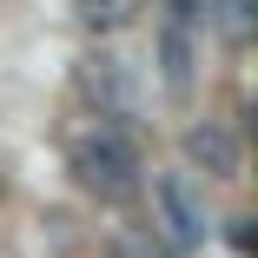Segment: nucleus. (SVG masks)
Returning <instances> with one entry per match:
<instances>
[{
    "instance_id": "nucleus-8",
    "label": "nucleus",
    "mask_w": 258,
    "mask_h": 258,
    "mask_svg": "<svg viewBox=\"0 0 258 258\" xmlns=\"http://www.w3.org/2000/svg\"><path fill=\"white\" fill-rule=\"evenodd\" d=\"M113 258H172V245H159L152 232H119V245H113Z\"/></svg>"
},
{
    "instance_id": "nucleus-5",
    "label": "nucleus",
    "mask_w": 258,
    "mask_h": 258,
    "mask_svg": "<svg viewBox=\"0 0 258 258\" xmlns=\"http://www.w3.org/2000/svg\"><path fill=\"white\" fill-rule=\"evenodd\" d=\"M159 67H166V86H172V93H192V27H185V20H166V33H159Z\"/></svg>"
},
{
    "instance_id": "nucleus-7",
    "label": "nucleus",
    "mask_w": 258,
    "mask_h": 258,
    "mask_svg": "<svg viewBox=\"0 0 258 258\" xmlns=\"http://www.w3.org/2000/svg\"><path fill=\"white\" fill-rule=\"evenodd\" d=\"M212 14H225V40H251V0H212Z\"/></svg>"
},
{
    "instance_id": "nucleus-3",
    "label": "nucleus",
    "mask_w": 258,
    "mask_h": 258,
    "mask_svg": "<svg viewBox=\"0 0 258 258\" xmlns=\"http://www.w3.org/2000/svg\"><path fill=\"white\" fill-rule=\"evenodd\" d=\"M152 199H159V219H166V245L172 251H192V245H205V205H199V192H192V179L185 172H159L152 179Z\"/></svg>"
},
{
    "instance_id": "nucleus-2",
    "label": "nucleus",
    "mask_w": 258,
    "mask_h": 258,
    "mask_svg": "<svg viewBox=\"0 0 258 258\" xmlns=\"http://www.w3.org/2000/svg\"><path fill=\"white\" fill-rule=\"evenodd\" d=\"M80 99L99 113V119H113V126H126L133 113H139V93H133V73L113 60V53H86L80 60Z\"/></svg>"
},
{
    "instance_id": "nucleus-6",
    "label": "nucleus",
    "mask_w": 258,
    "mask_h": 258,
    "mask_svg": "<svg viewBox=\"0 0 258 258\" xmlns=\"http://www.w3.org/2000/svg\"><path fill=\"white\" fill-rule=\"evenodd\" d=\"M133 14H139V0H80V20L93 33H119V27H133Z\"/></svg>"
},
{
    "instance_id": "nucleus-10",
    "label": "nucleus",
    "mask_w": 258,
    "mask_h": 258,
    "mask_svg": "<svg viewBox=\"0 0 258 258\" xmlns=\"http://www.w3.org/2000/svg\"><path fill=\"white\" fill-rule=\"evenodd\" d=\"M205 14H212V0H172V20H185V27L205 20Z\"/></svg>"
},
{
    "instance_id": "nucleus-1",
    "label": "nucleus",
    "mask_w": 258,
    "mask_h": 258,
    "mask_svg": "<svg viewBox=\"0 0 258 258\" xmlns=\"http://www.w3.org/2000/svg\"><path fill=\"white\" fill-rule=\"evenodd\" d=\"M67 166H73V185L93 192L99 205H126V199L139 192V152H133V139H126L119 126L80 133L73 152H67Z\"/></svg>"
},
{
    "instance_id": "nucleus-9",
    "label": "nucleus",
    "mask_w": 258,
    "mask_h": 258,
    "mask_svg": "<svg viewBox=\"0 0 258 258\" xmlns=\"http://www.w3.org/2000/svg\"><path fill=\"white\" fill-rule=\"evenodd\" d=\"M225 238H232V251H238V258H251V245H258V232H251V219H245V212L225 225Z\"/></svg>"
},
{
    "instance_id": "nucleus-4",
    "label": "nucleus",
    "mask_w": 258,
    "mask_h": 258,
    "mask_svg": "<svg viewBox=\"0 0 258 258\" xmlns=\"http://www.w3.org/2000/svg\"><path fill=\"white\" fill-rule=\"evenodd\" d=\"M179 146H185V159L199 172H212V179H238L245 172V146H238V133L225 119H192Z\"/></svg>"
}]
</instances>
